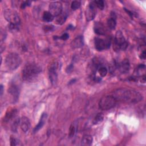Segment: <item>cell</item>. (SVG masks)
<instances>
[{
	"label": "cell",
	"mask_w": 146,
	"mask_h": 146,
	"mask_svg": "<svg viewBox=\"0 0 146 146\" xmlns=\"http://www.w3.org/2000/svg\"><path fill=\"white\" fill-rule=\"evenodd\" d=\"M113 50L116 51L125 50L128 47V43L120 31H117L115 34L113 44Z\"/></svg>",
	"instance_id": "4"
},
{
	"label": "cell",
	"mask_w": 146,
	"mask_h": 146,
	"mask_svg": "<svg viewBox=\"0 0 146 146\" xmlns=\"http://www.w3.org/2000/svg\"><path fill=\"white\" fill-rule=\"evenodd\" d=\"M72 69H73V66H72V64H70L67 68L66 71H67V73H69V72H70L72 70Z\"/></svg>",
	"instance_id": "33"
},
{
	"label": "cell",
	"mask_w": 146,
	"mask_h": 146,
	"mask_svg": "<svg viewBox=\"0 0 146 146\" xmlns=\"http://www.w3.org/2000/svg\"><path fill=\"white\" fill-rule=\"evenodd\" d=\"M129 68L130 64L129 60L127 59H125L121 62L117 63L116 68H117L121 73L127 72V71H128Z\"/></svg>",
	"instance_id": "12"
},
{
	"label": "cell",
	"mask_w": 146,
	"mask_h": 146,
	"mask_svg": "<svg viewBox=\"0 0 146 146\" xmlns=\"http://www.w3.org/2000/svg\"><path fill=\"white\" fill-rule=\"evenodd\" d=\"M116 101L117 100L113 96H104L100 99L99 102V107L102 110H108L116 105Z\"/></svg>",
	"instance_id": "5"
},
{
	"label": "cell",
	"mask_w": 146,
	"mask_h": 146,
	"mask_svg": "<svg viewBox=\"0 0 146 146\" xmlns=\"http://www.w3.org/2000/svg\"><path fill=\"white\" fill-rule=\"evenodd\" d=\"M42 71L41 67L36 63L26 64L22 71V78L26 81H31L35 79Z\"/></svg>",
	"instance_id": "2"
},
{
	"label": "cell",
	"mask_w": 146,
	"mask_h": 146,
	"mask_svg": "<svg viewBox=\"0 0 146 146\" xmlns=\"http://www.w3.org/2000/svg\"><path fill=\"white\" fill-rule=\"evenodd\" d=\"M1 95H2V93H3V86H2V85H1Z\"/></svg>",
	"instance_id": "34"
},
{
	"label": "cell",
	"mask_w": 146,
	"mask_h": 146,
	"mask_svg": "<svg viewBox=\"0 0 146 146\" xmlns=\"http://www.w3.org/2000/svg\"><path fill=\"white\" fill-rule=\"evenodd\" d=\"M75 80H75V79H74V80H72V82H73V83H74V82H75ZM71 83H72V82H71V81H70V82H69V84H71Z\"/></svg>",
	"instance_id": "35"
},
{
	"label": "cell",
	"mask_w": 146,
	"mask_h": 146,
	"mask_svg": "<svg viewBox=\"0 0 146 146\" xmlns=\"http://www.w3.org/2000/svg\"><path fill=\"white\" fill-rule=\"evenodd\" d=\"M94 3L95 6H96L100 10H103L104 7V1L102 0L95 1H94Z\"/></svg>",
	"instance_id": "28"
},
{
	"label": "cell",
	"mask_w": 146,
	"mask_h": 146,
	"mask_svg": "<svg viewBox=\"0 0 146 146\" xmlns=\"http://www.w3.org/2000/svg\"><path fill=\"white\" fill-rule=\"evenodd\" d=\"M110 46V40L96 38L95 39V47L98 51H102L108 48Z\"/></svg>",
	"instance_id": "8"
},
{
	"label": "cell",
	"mask_w": 146,
	"mask_h": 146,
	"mask_svg": "<svg viewBox=\"0 0 146 146\" xmlns=\"http://www.w3.org/2000/svg\"><path fill=\"white\" fill-rule=\"evenodd\" d=\"M116 15L115 13H112L111 14V17L108 18L107 20V25L108 27L111 29L113 30L115 29L116 26Z\"/></svg>",
	"instance_id": "17"
},
{
	"label": "cell",
	"mask_w": 146,
	"mask_h": 146,
	"mask_svg": "<svg viewBox=\"0 0 146 146\" xmlns=\"http://www.w3.org/2000/svg\"><path fill=\"white\" fill-rule=\"evenodd\" d=\"M112 96L116 100L131 104L137 103L143 99L142 95L140 92L135 90L127 88L116 90Z\"/></svg>",
	"instance_id": "1"
},
{
	"label": "cell",
	"mask_w": 146,
	"mask_h": 146,
	"mask_svg": "<svg viewBox=\"0 0 146 146\" xmlns=\"http://www.w3.org/2000/svg\"><path fill=\"white\" fill-rule=\"evenodd\" d=\"M103 119H104L103 114L102 113H98L94 118L92 123L94 125L98 124L103 120Z\"/></svg>",
	"instance_id": "20"
},
{
	"label": "cell",
	"mask_w": 146,
	"mask_h": 146,
	"mask_svg": "<svg viewBox=\"0 0 146 146\" xmlns=\"http://www.w3.org/2000/svg\"><path fill=\"white\" fill-rule=\"evenodd\" d=\"M58 64L54 62L52 63L48 69V75L51 83L52 84H55L58 80Z\"/></svg>",
	"instance_id": "9"
},
{
	"label": "cell",
	"mask_w": 146,
	"mask_h": 146,
	"mask_svg": "<svg viewBox=\"0 0 146 146\" xmlns=\"http://www.w3.org/2000/svg\"><path fill=\"white\" fill-rule=\"evenodd\" d=\"M98 71L99 75H100V76H102V77L106 76L107 74V72H108V70H107V68L104 66H100L98 68Z\"/></svg>",
	"instance_id": "25"
},
{
	"label": "cell",
	"mask_w": 146,
	"mask_h": 146,
	"mask_svg": "<svg viewBox=\"0 0 146 146\" xmlns=\"http://www.w3.org/2000/svg\"><path fill=\"white\" fill-rule=\"evenodd\" d=\"M19 123H20L19 118H17L15 119V120L14 121V122L11 125V130L13 132H17V128H18V125H19Z\"/></svg>",
	"instance_id": "26"
},
{
	"label": "cell",
	"mask_w": 146,
	"mask_h": 146,
	"mask_svg": "<svg viewBox=\"0 0 146 146\" xmlns=\"http://www.w3.org/2000/svg\"><path fill=\"white\" fill-rule=\"evenodd\" d=\"M145 57H146V52H145V50H144L140 54V58L142 59H145Z\"/></svg>",
	"instance_id": "32"
},
{
	"label": "cell",
	"mask_w": 146,
	"mask_h": 146,
	"mask_svg": "<svg viewBox=\"0 0 146 146\" xmlns=\"http://www.w3.org/2000/svg\"><path fill=\"white\" fill-rule=\"evenodd\" d=\"M93 141V138L92 136L89 135H84L81 141V144L84 146L91 145Z\"/></svg>",
	"instance_id": "18"
},
{
	"label": "cell",
	"mask_w": 146,
	"mask_h": 146,
	"mask_svg": "<svg viewBox=\"0 0 146 146\" xmlns=\"http://www.w3.org/2000/svg\"><path fill=\"white\" fill-rule=\"evenodd\" d=\"M47 115L45 113H43L40 117V119L38 123V124L35 126V127L34 128V132L35 133L37 131H38L39 129H40L44 125V123L46 120V119H47Z\"/></svg>",
	"instance_id": "16"
},
{
	"label": "cell",
	"mask_w": 146,
	"mask_h": 146,
	"mask_svg": "<svg viewBox=\"0 0 146 146\" xmlns=\"http://www.w3.org/2000/svg\"><path fill=\"white\" fill-rule=\"evenodd\" d=\"M54 17L49 12L44 11L43 14V19L47 22H50L53 21Z\"/></svg>",
	"instance_id": "21"
},
{
	"label": "cell",
	"mask_w": 146,
	"mask_h": 146,
	"mask_svg": "<svg viewBox=\"0 0 146 146\" xmlns=\"http://www.w3.org/2000/svg\"><path fill=\"white\" fill-rule=\"evenodd\" d=\"M145 66L144 64H140L136 67L135 70V73L137 76H143L144 75H143L142 73H145Z\"/></svg>",
	"instance_id": "22"
},
{
	"label": "cell",
	"mask_w": 146,
	"mask_h": 146,
	"mask_svg": "<svg viewBox=\"0 0 146 146\" xmlns=\"http://www.w3.org/2000/svg\"><path fill=\"white\" fill-rule=\"evenodd\" d=\"M94 30L96 34L100 35H104L106 33L105 27L101 22H95L94 26Z\"/></svg>",
	"instance_id": "15"
},
{
	"label": "cell",
	"mask_w": 146,
	"mask_h": 146,
	"mask_svg": "<svg viewBox=\"0 0 146 146\" xmlns=\"http://www.w3.org/2000/svg\"><path fill=\"white\" fill-rule=\"evenodd\" d=\"M56 22L58 25H62L63 24L67 18V15L66 14H62L61 13L60 15H59L58 17H56Z\"/></svg>",
	"instance_id": "23"
},
{
	"label": "cell",
	"mask_w": 146,
	"mask_h": 146,
	"mask_svg": "<svg viewBox=\"0 0 146 146\" xmlns=\"http://www.w3.org/2000/svg\"><path fill=\"white\" fill-rule=\"evenodd\" d=\"M20 141L16 138L14 137H11L10 138V145L12 146L17 145L19 144Z\"/></svg>",
	"instance_id": "29"
},
{
	"label": "cell",
	"mask_w": 146,
	"mask_h": 146,
	"mask_svg": "<svg viewBox=\"0 0 146 146\" xmlns=\"http://www.w3.org/2000/svg\"><path fill=\"white\" fill-rule=\"evenodd\" d=\"M19 125L21 129L24 132H26L30 128V121L27 117L23 116L20 119Z\"/></svg>",
	"instance_id": "13"
},
{
	"label": "cell",
	"mask_w": 146,
	"mask_h": 146,
	"mask_svg": "<svg viewBox=\"0 0 146 146\" xmlns=\"http://www.w3.org/2000/svg\"><path fill=\"white\" fill-rule=\"evenodd\" d=\"M81 5V2L79 1H74L72 2L71 5V7L73 10H75L80 7Z\"/></svg>",
	"instance_id": "27"
},
{
	"label": "cell",
	"mask_w": 146,
	"mask_h": 146,
	"mask_svg": "<svg viewBox=\"0 0 146 146\" xmlns=\"http://www.w3.org/2000/svg\"><path fill=\"white\" fill-rule=\"evenodd\" d=\"M4 17L10 24L19 26L20 25V18L14 11L7 9L4 11Z\"/></svg>",
	"instance_id": "6"
},
{
	"label": "cell",
	"mask_w": 146,
	"mask_h": 146,
	"mask_svg": "<svg viewBox=\"0 0 146 146\" xmlns=\"http://www.w3.org/2000/svg\"><path fill=\"white\" fill-rule=\"evenodd\" d=\"M62 5L60 2L55 1L50 4L49 12L54 16L58 17L62 13Z\"/></svg>",
	"instance_id": "7"
},
{
	"label": "cell",
	"mask_w": 146,
	"mask_h": 146,
	"mask_svg": "<svg viewBox=\"0 0 146 146\" xmlns=\"http://www.w3.org/2000/svg\"><path fill=\"white\" fill-rule=\"evenodd\" d=\"M21 58L19 54L15 52L9 54L5 59V64L10 70H16L21 63Z\"/></svg>",
	"instance_id": "3"
},
{
	"label": "cell",
	"mask_w": 146,
	"mask_h": 146,
	"mask_svg": "<svg viewBox=\"0 0 146 146\" xmlns=\"http://www.w3.org/2000/svg\"><path fill=\"white\" fill-rule=\"evenodd\" d=\"M95 5L94 2H92L90 3L88 6L86 8L85 11L86 18L87 21H92L94 19L96 15V11H95Z\"/></svg>",
	"instance_id": "10"
},
{
	"label": "cell",
	"mask_w": 146,
	"mask_h": 146,
	"mask_svg": "<svg viewBox=\"0 0 146 146\" xmlns=\"http://www.w3.org/2000/svg\"><path fill=\"white\" fill-rule=\"evenodd\" d=\"M9 93L12 97V100L13 103H15L18 101L19 95V88L17 85L13 84L9 88Z\"/></svg>",
	"instance_id": "11"
},
{
	"label": "cell",
	"mask_w": 146,
	"mask_h": 146,
	"mask_svg": "<svg viewBox=\"0 0 146 146\" xmlns=\"http://www.w3.org/2000/svg\"><path fill=\"white\" fill-rule=\"evenodd\" d=\"M77 131V124L76 123H72L70 128V132L69 136L70 137H73L76 133Z\"/></svg>",
	"instance_id": "24"
},
{
	"label": "cell",
	"mask_w": 146,
	"mask_h": 146,
	"mask_svg": "<svg viewBox=\"0 0 146 146\" xmlns=\"http://www.w3.org/2000/svg\"><path fill=\"white\" fill-rule=\"evenodd\" d=\"M125 10H126V11H127V13H128H128H129V11H128V10H126V9H125ZM129 14V15H131V16H132V13H130V14Z\"/></svg>",
	"instance_id": "36"
},
{
	"label": "cell",
	"mask_w": 146,
	"mask_h": 146,
	"mask_svg": "<svg viewBox=\"0 0 146 146\" xmlns=\"http://www.w3.org/2000/svg\"><path fill=\"white\" fill-rule=\"evenodd\" d=\"M30 5V1H25V2H24L23 3H22L21 7L22 9H25L26 7L29 6Z\"/></svg>",
	"instance_id": "30"
},
{
	"label": "cell",
	"mask_w": 146,
	"mask_h": 146,
	"mask_svg": "<svg viewBox=\"0 0 146 146\" xmlns=\"http://www.w3.org/2000/svg\"><path fill=\"white\" fill-rule=\"evenodd\" d=\"M69 38V35L67 34V33H64L63 34V35H62L60 36V39L63 40H67L68 38Z\"/></svg>",
	"instance_id": "31"
},
{
	"label": "cell",
	"mask_w": 146,
	"mask_h": 146,
	"mask_svg": "<svg viewBox=\"0 0 146 146\" xmlns=\"http://www.w3.org/2000/svg\"><path fill=\"white\" fill-rule=\"evenodd\" d=\"M17 112V111L16 109H13L10 111H7L5 117H4V121H9L11 119H12L13 117H14Z\"/></svg>",
	"instance_id": "19"
},
{
	"label": "cell",
	"mask_w": 146,
	"mask_h": 146,
	"mask_svg": "<svg viewBox=\"0 0 146 146\" xmlns=\"http://www.w3.org/2000/svg\"><path fill=\"white\" fill-rule=\"evenodd\" d=\"M84 44L83 36H78L75 38L71 43V46L72 48H78L82 47Z\"/></svg>",
	"instance_id": "14"
}]
</instances>
